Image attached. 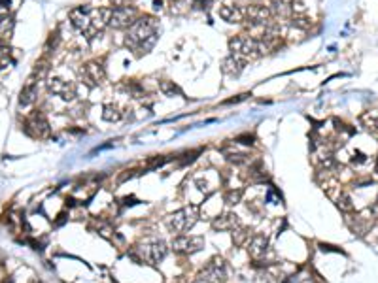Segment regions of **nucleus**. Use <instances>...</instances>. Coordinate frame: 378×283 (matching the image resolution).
<instances>
[{
	"label": "nucleus",
	"mask_w": 378,
	"mask_h": 283,
	"mask_svg": "<svg viewBox=\"0 0 378 283\" xmlns=\"http://www.w3.org/2000/svg\"><path fill=\"white\" fill-rule=\"evenodd\" d=\"M367 163H369V157H367L365 153L358 151L352 155V165L354 166H361V165H367Z\"/></svg>",
	"instance_id": "obj_28"
},
{
	"label": "nucleus",
	"mask_w": 378,
	"mask_h": 283,
	"mask_svg": "<svg viewBox=\"0 0 378 283\" xmlns=\"http://www.w3.org/2000/svg\"><path fill=\"white\" fill-rule=\"evenodd\" d=\"M267 249H269V240H267L265 236L257 234V236L250 238V242H248V251H250V255H252L253 259H263Z\"/></svg>",
	"instance_id": "obj_15"
},
{
	"label": "nucleus",
	"mask_w": 378,
	"mask_h": 283,
	"mask_svg": "<svg viewBox=\"0 0 378 283\" xmlns=\"http://www.w3.org/2000/svg\"><path fill=\"white\" fill-rule=\"evenodd\" d=\"M36 95H38V85H36V76H31L28 81L25 83V87L21 89L19 95V104L21 106H31L36 100Z\"/></svg>",
	"instance_id": "obj_16"
},
{
	"label": "nucleus",
	"mask_w": 378,
	"mask_h": 283,
	"mask_svg": "<svg viewBox=\"0 0 378 283\" xmlns=\"http://www.w3.org/2000/svg\"><path fill=\"white\" fill-rule=\"evenodd\" d=\"M0 10H10V0H0Z\"/></svg>",
	"instance_id": "obj_32"
},
{
	"label": "nucleus",
	"mask_w": 378,
	"mask_h": 283,
	"mask_svg": "<svg viewBox=\"0 0 378 283\" xmlns=\"http://www.w3.org/2000/svg\"><path fill=\"white\" fill-rule=\"evenodd\" d=\"M242 198V189H231L225 193V202L227 204H239Z\"/></svg>",
	"instance_id": "obj_25"
},
{
	"label": "nucleus",
	"mask_w": 378,
	"mask_h": 283,
	"mask_svg": "<svg viewBox=\"0 0 378 283\" xmlns=\"http://www.w3.org/2000/svg\"><path fill=\"white\" fill-rule=\"evenodd\" d=\"M212 227L216 231H235L239 227V219L235 213H223L212 221Z\"/></svg>",
	"instance_id": "obj_17"
},
{
	"label": "nucleus",
	"mask_w": 378,
	"mask_h": 283,
	"mask_svg": "<svg viewBox=\"0 0 378 283\" xmlns=\"http://www.w3.org/2000/svg\"><path fill=\"white\" fill-rule=\"evenodd\" d=\"M301 283H314V281H312L310 277H305V279H301Z\"/></svg>",
	"instance_id": "obj_34"
},
{
	"label": "nucleus",
	"mask_w": 378,
	"mask_h": 283,
	"mask_svg": "<svg viewBox=\"0 0 378 283\" xmlns=\"http://www.w3.org/2000/svg\"><path fill=\"white\" fill-rule=\"evenodd\" d=\"M227 274L225 261L219 257H214L210 263H206V266L202 268V272L199 274V277L206 283H223Z\"/></svg>",
	"instance_id": "obj_7"
},
{
	"label": "nucleus",
	"mask_w": 378,
	"mask_h": 283,
	"mask_svg": "<svg viewBox=\"0 0 378 283\" xmlns=\"http://www.w3.org/2000/svg\"><path fill=\"white\" fill-rule=\"evenodd\" d=\"M133 204H136V202H134V197H131V198H129V197L123 198V206H133Z\"/></svg>",
	"instance_id": "obj_31"
},
{
	"label": "nucleus",
	"mask_w": 378,
	"mask_h": 283,
	"mask_svg": "<svg viewBox=\"0 0 378 283\" xmlns=\"http://www.w3.org/2000/svg\"><path fill=\"white\" fill-rule=\"evenodd\" d=\"M159 89L163 95H166V97H174V95H182V91H180L178 85H174V81H168V79H165V81H161L159 83Z\"/></svg>",
	"instance_id": "obj_22"
},
{
	"label": "nucleus",
	"mask_w": 378,
	"mask_h": 283,
	"mask_svg": "<svg viewBox=\"0 0 378 283\" xmlns=\"http://www.w3.org/2000/svg\"><path fill=\"white\" fill-rule=\"evenodd\" d=\"M337 206L342 211H352V210H354V204H352V197L348 195V193L340 191V193H338V197H337Z\"/></svg>",
	"instance_id": "obj_21"
},
{
	"label": "nucleus",
	"mask_w": 378,
	"mask_h": 283,
	"mask_svg": "<svg viewBox=\"0 0 378 283\" xmlns=\"http://www.w3.org/2000/svg\"><path fill=\"white\" fill-rule=\"evenodd\" d=\"M121 115H123V113H121V110L118 108V106L106 104L104 108H102V119L108 121V123H115V121H120Z\"/></svg>",
	"instance_id": "obj_19"
},
{
	"label": "nucleus",
	"mask_w": 378,
	"mask_h": 283,
	"mask_svg": "<svg viewBox=\"0 0 378 283\" xmlns=\"http://www.w3.org/2000/svg\"><path fill=\"white\" fill-rule=\"evenodd\" d=\"M110 15H112V8H99L91 12V28L87 33V38H93V34L100 33L104 26L110 25Z\"/></svg>",
	"instance_id": "obj_13"
},
{
	"label": "nucleus",
	"mask_w": 378,
	"mask_h": 283,
	"mask_svg": "<svg viewBox=\"0 0 378 283\" xmlns=\"http://www.w3.org/2000/svg\"><path fill=\"white\" fill-rule=\"evenodd\" d=\"M140 251V261H146L150 264H157L166 257L168 247L163 240H153V242H146V244L138 247Z\"/></svg>",
	"instance_id": "obj_6"
},
{
	"label": "nucleus",
	"mask_w": 378,
	"mask_h": 283,
	"mask_svg": "<svg viewBox=\"0 0 378 283\" xmlns=\"http://www.w3.org/2000/svg\"><path fill=\"white\" fill-rule=\"evenodd\" d=\"M25 132L33 138H47L49 136V123L44 113L36 112L27 119L25 123Z\"/></svg>",
	"instance_id": "obj_9"
},
{
	"label": "nucleus",
	"mask_w": 378,
	"mask_h": 283,
	"mask_svg": "<svg viewBox=\"0 0 378 283\" xmlns=\"http://www.w3.org/2000/svg\"><path fill=\"white\" fill-rule=\"evenodd\" d=\"M172 2H174V0H172Z\"/></svg>",
	"instance_id": "obj_35"
},
{
	"label": "nucleus",
	"mask_w": 378,
	"mask_h": 283,
	"mask_svg": "<svg viewBox=\"0 0 378 283\" xmlns=\"http://www.w3.org/2000/svg\"><path fill=\"white\" fill-rule=\"evenodd\" d=\"M272 10L263 4H252L244 10V21H248L253 26H265L272 19Z\"/></svg>",
	"instance_id": "obj_8"
},
{
	"label": "nucleus",
	"mask_w": 378,
	"mask_h": 283,
	"mask_svg": "<svg viewBox=\"0 0 378 283\" xmlns=\"http://www.w3.org/2000/svg\"><path fill=\"white\" fill-rule=\"evenodd\" d=\"M363 123L367 131L371 132V134H374V136H378V115L376 113H367L363 117Z\"/></svg>",
	"instance_id": "obj_20"
},
{
	"label": "nucleus",
	"mask_w": 378,
	"mask_h": 283,
	"mask_svg": "<svg viewBox=\"0 0 378 283\" xmlns=\"http://www.w3.org/2000/svg\"><path fill=\"white\" fill-rule=\"evenodd\" d=\"M157 21L153 19L152 15H144L134 21L133 26H129V30L125 34V46L129 49H133L136 53H148L155 46V42L159 38L157 33Z\"/></svg>",
	"instance_id": "obj_1"
},
{
	"label": "nucleus",
	"mask_w": 378,
	"mask_h": 283,
	"mask_svg": "<svg viewBox=\"0 0 378 283\" xmlns=\"http://www.w3.org/2000/svg\"><path fill=\"white\" fill-rule=\"evenodd\" d=\"M219 17L227 23H244V10L232 4H223L219 8Z\"/></svg>",
	"instance_id": "obj_14"
},
{
	"label": "nucleus",
	"mask_w": 378,
	"mask_h": 283,
	"mask_svg": "<svg viewBox=\"0 0 378 283\" xmlns=\"http://www.w3.org/2000/svg\"><path fill=\"white\" fill-rule=\"evenodd\" d=\"M91 12H93V10H89V8H85V6L70 10L68 17H70V23H72V26L76 30H80V33H83V34L89 33V28H91Z\"/></svg>",
	"instance_id": "obj_11"
},
{
	"label": "nucleus",
	"mask_w": 378,
	"mask_h": 283,
	"mask_svg": "<svg viewBox=\"0 0 378 283\" xmlns=\"http://www.w3.org/2000/svg\"><path fill=\"white\" fill-rule=\"evenodd\" d=\"M153 6H155V10H161V8H163V2H161V0H153Z\"/></svg>",
	"instance_id": "obj_33"
},
{
	"label": "nucleus",
	"mask_w": 378,
	"mask_h": 283,
	"mask_svg": "<svg viewBox=\"0 0 378 283\" xmlns=\"http://www.w3.org/2000/svg\"><path fill=\"white\" fill-rule=\"evenodd\" d=\"M12 57H10V51L8 49H0V72H4L6 68L12 66Z\"/></svg>",
	"instance_id": "obj_27"
},
{
	"label": "nucleus",
	"mask_w": 378,
	"mask_h": 283,
	"mask_svg": "<svg viewBox=\"0 0 378 283\" xmlns=\"http://www.w3.org/2000/svg\"><path fill=\"white\" fill-rule=\"evenodd\" d=\"M47 91L57 95V97H61V99L67 100V102L76 99V85L70 83V81H65L63 78L49 79V81H47Z\"/></svg>",
	"instance_id": "obj_10"
},
{
	"label": "nucleus",
	"mask_w": 378,
	"mask_h": 283,
	"mask_svg": "<svg viewBox=\"0 0 378 283\" xmlns=\"http://www.w3.org/2000/svg\"><path fill=\"white\" fill-rule=\"evenodd\" d=\"M197 217H199V210L195 206H187L184 210L172 213L170 217L166 219V225L176 234H184V232L189 231L193 225L197 223Z\"/></svg>",
	"instance_id": "obj_3"
},
{
	"label": "nucleus",
	"mask_w": 378,
	"mask_h": 283,
	"mask_svg": "<svg viewBox=\"0 0 378 283\" xmlns=\"http://www.w3.org/2000/svg\"><path fill=\"white\" fill-rule=\"evenodd\" d=\"M113 4V8H121V6H129L133 0H110Z\"/></svg>",
	"instance_id": "obj_29"
},
{
	"label": "nucleus",
	"mask_w": 378,
	"mask_h": 283,
	"mask_svg": "<svg viewBox=\"0 0 378 283\" xmlns=\"http://www.w3.org/2000/svg\"><path fill=\"white\" fill-rule=\"evenodd\" d=\"M232 242L237 245H244L250 242V231H246V229H237V231H232Z\"/></svg>",
	"instance_id": "obj_23"
},
{
	"label": "nucleus",
	"mask_w": 378,
	"mask_h": 283,
	"mask_svg": "<svg viewBox=\"0 0 378 283\" xmlns=\"http://www.w3.org/2000/svg\"><path fill=\"white\" fill-rule=\"evenodd\" d=\"M81 78L85 79V83L89 87H95V85H99V83H102V79L106 78V70H104L102 62L91 60V62H87V65L83 66Z\"/></svg>",
	"instance_id": "obj_12"
},
{
	"label": "nucleus",
	"mask_w": 378,
	"mask_h": 283,
	"mask_svg": "<svg viewBox=\"0 0 378 283\" xmlns=\"http://www.w3.org/2000/svg\"><path fill=\"white\" fill-rule=\"evenodd\" d=\"M244 60H240L239 57H235V55H231V57H227L225 60H223V66H221V70L227 74V76H239L242 70H244Z\"/></svg>",
	"instance_id": "obj_18"
},
{
	"label": "nucleus",
	"mask_w": 378,
	"mask_h": 283,
	"mask_svg": "<svg viewBox=\"0 0 378 283\" xmlns=\"http://www.w3.org/2000/svg\"><path fill=\"white\" fill-rule=\"evenodd\" d=\"M246 97H250V95H240L239 99H231V100H227L225 104H237V102H242V100H246Z\"/></svg>",
	"instance_id": "obj_30"
},
{
	"label": "nucleus",
	"mask_w": 378,
	"mask_h": 283,
	"mask_svg": "<svg viewBox=\"0 0 378 283\" xmlns=\"http://www.w3.org/2000/svg\"><path fill=\"white\" fill-rule=\"evenodd\" d=\"M229 49H231V55L239 57L244 62L246 60L257 59V57L263 55L259 40L253 38V36H246V34H239V36L229 40Z\"/></svg>",
	"instance_id": "obj_2"
},
{
	"label": "nucleus",
	"mask_w": 378,
	"mask_h": 283,
	"mask_svg": "<svg viewBox=\"0 0 378 283\" xmlns=\"http://www.w3.org/2000/svg\"><path fill=\"white\" fill-rule=\"evenodd\" d=\"M205 247V238L191 236V234H178L172 240V249L182 255H193Z\"/></svg>",
	"instance_id": "obj_5"
},
{
	"label": "nucleus",
	"mask_w": 378,
	"mask_h": 283,
	"mask_svg": "<svg viewBox=\"0 0 378 283\" xmlns=\"http://www.w3.org/2000/svg\"><path fill=\"white\" fill-rule=\"evenodd\" d=\"M255 283H278V279H276V276L271 274V272L261 270L257 276H255Z\"/></svg>",
	"instance_id": "obj_26"
},
{
	"label": "nucleus",
	"mask_w": 378,
	"mask_h": 283,
	"mask_svg": "<svg viewBox=\"0 0 378 283\" xmlns=\"http://www.w3.org/2000/svg\"><path fill=\"white\" fill-rule=\"evenodd\" d=\"M292 25L297 26V28H303V30H306V28H310V19L308 17H305V15H299V13H295L292 17Z\"/></svg>",
	"instance_id": "obj_24"
},
{
	"label": "nucleus",
	"mask_w": 378,
	"mask_h": 283,
	"mask_svg": "<svg viewBox=\"0 0 378 283\" xmlns=\"http://www.w3.org/2000/svg\"><path fill=\"white\" fill-rule=\"evenodd\" d=\"M138 19V12L133 6H121L112 8V15H110V25L115 30H123L134 25V21Z\"/></svg>",
	"instance_id": "obj_4"
}]
</instances>
